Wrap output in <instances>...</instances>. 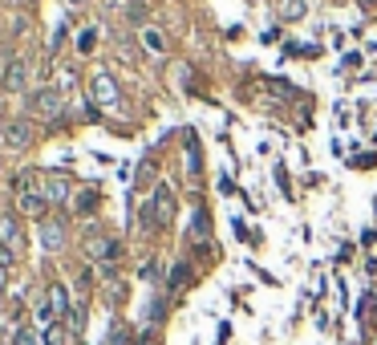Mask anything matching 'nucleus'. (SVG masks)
<instances>
[{"instance_id": "f257e3e1", "label": "nucleus", "mask_w": 377, "mask_h": 345, "mask_svg": "<svg viewBox=\"0 0 377 345\" xmlns=\"http://www.w3.org/2000/svg\"><path fill=\"white\" fill-rule=\"evenodd\" d=\"M170 215H175V191L166 183H159L154 195H150V204L142 207V228H166Z\"/></svg>"}, {"instance_id": "f03ea898", "label": "nucleus", "mask_w": 377, "mask_h": 345, "mask_svg": "<svg viewBox=\"0 0 377 345\" xmlns=\"http://www.w3.org/2000/svg\"><path fill=\"white\" fill-rule=\"evenodd\" d=\"M61 106H65V98H61V90H53V86L29 93V114H37V118H57Z\"/></svg>"}, {"instance_id": "7ed1b4c3", "label": "nucleus", "mask_w": 377, "mask_h": 345, "mask_svg": "<svg viewBox=\"0 0 377 345\" xmlns=\"http://www.w3.org/2000/svg\"><path fill=\"white\" fill-rule=\"evenodd\" d=\"M29 77H33V66H29L24 57H13V61L4 66V90H8V93H24V90H29Z\"/></svg>"}, {"instance_id": "20e7f679", "label": "nucleus", "mask_w": 377, "mask_h": 345, "mask_svg": "<svg viewBox=\"0 0 377 345\" xmlns=\"http://www.w3.org/2000/svg\"><path fill=\"white\" fill-rule=\"evenodd\" d=\"M86 252H90V260H97V264H114V260L122 256V244L118 240H106V236H94Z\"/></svg>"}, {"instance_id": "39448f33", "label": "nucleus", "mask_w": 377, "mask_h": 345, "mask_svg": "<svg viewBox=\"0 0 377 345\" xmlns=\"http://www.w3.org/2000/svg\"><path fill=\"white\" fill-rule=\"evenodd\" d=\"M29 142H33L29 122H21V118H17V122H8V126H4V146H8V151H24Z\"/></svg>"}, {"instance_id": "423d86ee", "label": "nucleus", "mask_w": 377, "mask_h": 345, "mask_svg": "<svg viewBox=\"0 0 377 345\" xmlns=\"http://www.w3.org/2000/svg\"><path fill=\"white\" fill-rule=\"evenodd\" d=\"M94 102L97 106H118V86L110 73H97L94 77Z\"/></svg>"}, {"instance_id": "0eeeda50", "label": "nucleus", "mask_w": 377, "mask_h": 345, "mask_svg": "<svg viewBox=\"0 0 377 345\" xmlns=\"http://www.w3.org/2000/svg\"><path fill=\"white\" fill-rule=\"evenodd\" d=\"M41 195H45L49 204L70 199V179H65V175H45V179H41Z\"/></svg>"}, {"instance_id": "6e6552de", "label": "nucleus", "mask_w": 377, "mask_h": 345, "mask_svg": "<svg viewBox=\"0 0 377 345\" xmlns=\"http://www.w3.org/2000/svg\"><path fill=\"white\" fill-rule=\"evenodd\" d=\"M17 204H21L24 215H33V220H41L49 211V199L41 195V191H17Z\"/></svg>"}, {"instance_id": "1a4fd4ad", "label": "nucleus", "mask_w": 377, "mask_h": 345, "mask_svg": "<svg viewBox=\"0 0 377 345\" xmlns=\"http://www.w3.org/2000/svg\"><path fill=\"white\" fill-rule=\"evenodd\" d=\"M41 244H45L49 252H53V248H61V244H65V228H61V224H53V220L41 224Z\"/></svg>"}, {"instance_id": "9d476101", "label": "nucleus", "mask_w": 377, "mask_h": 345, "mask_svg": "<svg viewBox=\"0 0 377 345\" xmlns=\"http://www.w3.org/2000/svg\"><path fill=\"white\" fill-rule=\"evenodd\" d=\"M49 305H53V313H57V317H70V313H73L70 297H65V289H61V284H53V289H49Z\"/></svg>"}, {"instance_id": "9b49d317", "label": "nucleus", "mask_w": 377, "mask_h": 345, "mask_svg": "<svg viewBox=\"0 0 377 345\" xmlns=\"http://www.w3.org/2000/svg\"><path fill=\"white\" fill-rule=\"evenodd\" d=\"M0 244H8V248H17V244H21V231H17V224H13L8 215L0 220Z\"/></svg>"}, {"instance_id": "f8f14e48", "label": "nucleus", "mask_w": 377, "mask_h": 345, "mask_svg": "<svg viewBox=\"0 0 377 345\" xmlns=\"http://www.w3.org/2000/svg\"><path fill=\"white\" fill-rule=\"evenodd\" d=\"M142 45L150 49V53H166V37L159 29H146V33H142Z\"/></svg>"}, {"instance_id": "ddd939ff", "label": "nucleus", "mask_w": 377, "mask_h": 345, "mask_svg": "<svg viewBox=\"0 0 377 345\" xmlns=\"http://www.w3.org/2000/svg\"><path fill=\"white\" fill-rule=\"evenodd\" d=\"M280 17H284V21H300V17H305V0H284Z\"/></svg>"}, {"instance_id": "4468645a", "label": "nucleus", "mask_w": 377, "mask_h": 345, "mask_svg": "<svg viewBox=\"0 0 377 345\" xmlns=\"http://www.w3.org/2000/svg\"><path fill=\"white\" fill-rule=\"evenodd\" d=\"M195 240H207V231H211V215H207V211H203V207H199V211H195Z\"/></svg>"}, {"instance_id": "2eb2a0df", "label": "nucleus", "mask_w": 377, "mask_h": 345, "mask_svg": "<svg viewBox=\"0 0 377 345\" xmlns=\"http://www.w3.org/2000/svg\"><path fill=\"white\" fill-rule=\"evenodd\" d=\"M199 167H203V162H199V138H195V135H187V171L195 175Z\"/></svg>"}, {"instance_id": "dca6fc26", "label": "nucleus", "mask_w": 377, "mask_h": 345, "mask_svg": "<svg viewBox=\"0 0 377 345\" xmlns=\"http://www.w3.org/2000/svg\"><path fill=\"white\" fill-rule=\"evenodd\" d=\"M94 207H97V187H86L77 195V211H94Z\"/></svg>"}, {"instance_id": "f3484780", "label": "nucleus", "mask_w": 377, "mask_h": 345, "mask_svg": "<svg viewBox=\"0 0 377 345\" xmlns=\"http://www.w3.org/2000/svg\"><path fill=\"white\" fill-rule=\"evenodd\" d=\"M45 345H65V329L53 321V325H45V337H41Z\"/></svg>"}, {"instance_id": "a211bd4d", "label": "nucleus", "mask_w": 377, "mask_h": 345, "mask_svg": "<svg viewBox=\"0 0 377 345\" xmlns=\"http://www.w3.org/2000/svg\"><path fill=\"white\" fill-rule=\"evenodd\" d=\"M77 49H81V53H94L97 49V29H86V33L77 37Z\"/></svg>"}, {"instance_id": "6ab92c4d", "label": "nucleus", "mask_w": 377, "mask_h": 345, "mask_svg": "<svg viewBox=\"0 0 377 345\" xmlns=\"http://www.w3.org/2000/svg\"><path fill=\"white\" fill-rule=\"evenodd\" d=\"M13 345H41V337H37V333L24 325V329H17V333H13Z\"/></svg>"}, {"instance_id": "aec40b11", "label": "nucleus", "mask_w": 377, "mask_h": 345, "mask_svg": "<svg viewBox=\"0 0 377 345\" xmlns=\"http://www.w3.org/2000/svg\"><path fill=\"white\" fill-rule=\"evenodd\" d=\"M272 175H276V187H280L284 195H288V199H292V183H288V171H284L280 162H276V167H272Z\"/></svg>"}, {"instance_id": "412c9836", "label": "nucleus", "mask_w": 377, "mask_h": 345, "mask_svg": "<svg viewBox=\"0 0 377 345\" xmlns=\"http://www.w3.org/2000/svg\"><path fill=\"white\" fill-rule=\"evenodd\" d=\"M353 167H357V171H369V167H377V155H374V151H365V155H353Z\"/></svg>"}, {"instance_id": "4be33fe9", "label": "nucleus", "mask_w": 377, "mask_h": 345, "mask_svg": "<svg viewBox=\"0 0 377 345\" xmlns=\"http://www.w3.org/2000/svg\"><path fill=\"white\" fill-rule=\"evenodd\" d=\"M183 280H187V264H179V268H175V273H170V289H179V284H183Z\"/></svg>"}, {"instance_id": "5701e85b", "label": "nucleus", "mask_w": 377, "mask_h": 345, "mask_svg": "<svg viewBox=\"0 0 377 345\" xmlns=\"http://www.w3.org/2000/svg\"><path fill=\"white\" fill-rule=\"evenodd\" d=\"M0 268H13V248L8 244H0Z\"/></svg>"}, {"instance_id": "b1692460", "label": "nucleus", "mask_w": 377, "mask_h": 345, "mask_svg": "<svg viewBox=\"0 0 377 345\" xmlns=\"http://www.w3.org/2000/svg\"><path fill=\"white\" fill-rule=\"evenodd\" d=\"M232 228H236L239 240H252V236H248V224H243V220H232Z\"/></svg>"}, {"instance_id": "393cba45", "label": "nucleus", "mask_w": 377, "mask_h": 345, "mask_svg": "<svg viewBox=\"0 0 377 345\" xmlns=\"http://www.w3.org/2000/svg\"><path fill=\"white\" fill-rule=\"evenodd\" d=\"M365 244H369V248L377 252V236H374V231H365Z\"/></svg>"}, {"instance_id": "a878e982", "label": "nucleus", "mask_w": 377, "mask_h": 345, "mask_svg": "<svg viewBox=\"0 0 377 345\" xmlns=\"http://www.w3.org/2000/svg\"><path fill=\"white\" fill-rule=\"evenodd\" d=\"M357 4H361V8H374L377 0H357Z\"/></svg>"}, {"instance_id": "bb28decb", "label": "nucleus", "mask_w": 377, "mask_h": 345, "mask_svg": "<svg viewBox=\"0 0 377 345\" xmlns=\"http://www.w3.org/2000/svg\"><path fill=\"white\" fill-rule=\"evenodd\" d=\"M70 4H86V0H70Z\"/></svg>"}]
</instances>
